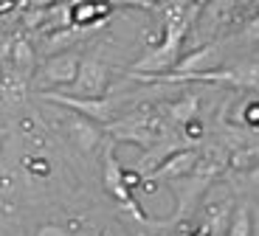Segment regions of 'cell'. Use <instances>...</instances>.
<instances>
[{"label":"cell","instance_id":"obj_1","mask_svg":"<svg viewBox=\"0 0 259 236\" xmlns=\"http://www.w3.org/2000/svg\"><path fill=\"white\" fill-rule=\"evenodd\" d=\"M200 3H194V6H186V3H166L161 6L163 12V42L158 45L152 54H147L144 59H138L133 73H152L158 76L163 68H172L175 65V57H178V48H181L183 37H186L189 26H192V20L197 17L200 12Z\"/></svg>","mask_w":259,"mask_h":236},{"label":"cell","instance_id":"obj_2","mask_svg":"<svg viewBox=\"0 0 259 236\" xmlns=\"http://www.w3.org/2000/svg\"><path fill=\"white\" fill-rule=\"evenodd\" d=\"M104 188H107V192H110L118 203H121V208H127L130 214H133V219L149 225V217L136 205V200L130 197L127 177L121 174V166H118V160H116V155H113V149H107V152H104Z\"/></svg>","mask_w":259,"mask_h":236},{"label":"cell","instance_id":"obj_3","mask_svg":"<svg viewBox=\"0 0 259 236\" xmlns=\"http://www.w3.org/2000/svg\"><path fill=\"white\" fill-rule=\"evenodd\" d=\"M39 96L46 99V102H54V104H65V107L76 110L82 113L84 118H91V121H110L113 115V104L110 102H99V99H79V96H65V93H39Z\"/></svg>","mask_w":259,"mask_h":236},{"label":"cell","instance_id":"obj_4","mask_svg":"<svg viewBox=\"0 0 259 236\" xmlns=\"http://www.w3.org/2000/svg\"><path fill=\"white\" fill-rule=\"evenodd\" d=\"M76 93L79 99H96L104 93L107 87V70H104V62L99 57H88L79 68V76H76Z\"/></svg>","mask_w":259,"mask_h":236},{"label":"cell","instance_id":"obj_5","mask_svg":"<svg viewBox=\"0 0 259 236\" xmlns=\"http://www.w3.org/2000/svg\"><path fill=\"white\" fill-rule=\"evenodd\" d=\"M79 68H82V62H79L76 54H59V57L46 62L42 76H46V82H54V84H71L76 82Z\"/></svg>","mask_w":259,"mask_h":236},{"label":"cell","instance_id":"obj_6","mask_svg":"<svg viewBox=\"0 0 259 236\" xmlns=\"http://www.w3.org/2000/svg\"><path fill=\"white\" fill-rule=\"evenodd\" d=\"M194 160H197V155H194V152H175L169 160L158 163V166L152 169V172H147L144 177H147V180L178 177V174H183V172H192V169H194Z\"/></svg>","mask_w":259,"mask_h":236},{"label":"cell","instance_id":"obj_7","mask_svg":"<svg viewBox=\"0 0 259 236\" xmlns=\"http://www.w3.org/2000/svg\"><path fill=\"white\" fill-rule=\"evenodd\" d=\"M194 113H197V99H194V96H189V99H183V102H178V104H172V107H169L172 121H178V124L192 121Z\"/></svg>","mask_w":259,"mask_h":236},{"label":"cell","instance_id":"obj_8","mask_svg":"<svg viewBox=\"0 0 259 236\" xmlns=\"http://www.w3.org/2000/svg\"><path fill=\"white\" fill-rule=\"evenodd\" d=\"M226 236H251V217H248V205H240L234 214L231 225H228Z\"/></svg>","mask_w":259,"mask_h":236},{"label":"cell","instance_id":"obj_9","mask_svg":"<svg viewBox=\"0 0 259 236\" xmlns=\"http://www.w3.org/2000/svg\"><path fill=\"white\" fill-rule=\"evenodd\" d=\"M71 132H73V138H76V144L82 149H91L93 144H96V129L93 127H84L82 121H73L71 124Z\"/></svg>","mask_w":259,"mask_h":236},{"label":"cell","instance_id":"obj_10","mask_svg":"<svg viewBox=\"0 0 259 236\" xmlns=\"http://www.w3.org/2000/svg\"><path fill=\"white\" fill-rule=\"evenodd\" d=\"M37 236H71L65 228H59V225H42V228L37 230Z\"/></svg>","mask_w":259,"mask_h":236},{"label":"cell","instance_id":"obj_11","mask_svg":"<svg viewBox=\"0 0 259 236\" xmlns=\"http://www.w3.org/2000/svg\"><path fill=\"white\" fill-rule=\"evenodd\" d=\"M194 236H208V228H200V230H197Z\"/></svg>","mask_w":259,"mask_h":236}]
</instances>
